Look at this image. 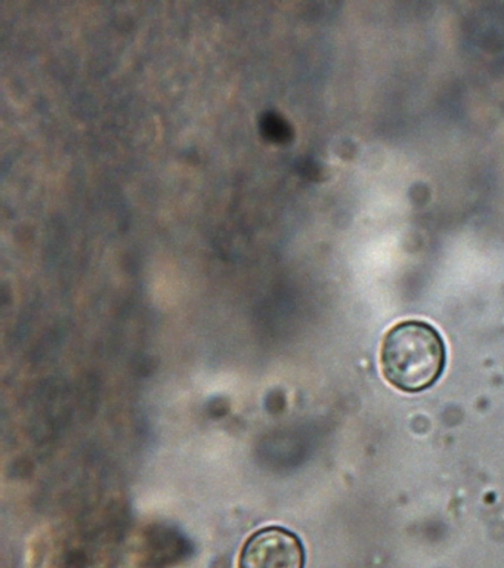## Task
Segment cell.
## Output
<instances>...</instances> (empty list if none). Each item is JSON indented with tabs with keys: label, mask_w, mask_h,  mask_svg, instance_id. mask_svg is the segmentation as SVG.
I'll list each match as a JSON object with an SVG mask.
<instances>
[{
	"label": "cell",
	"mask_w": 504,
	"mask_h": 568,
	"mask_svg": "<svg viewBox=\"0 0 504 568\" xmlns=\"http://www.w3.org/2000/svg\"><path fill=\"white\" fill-rule=\"evenodd\" d=\"M380 362L389 384L405 393H420L444 371V339L431 324L402 322L384 336Z\"/></svg>",
	"instance_id": "1"
},
{
	"label": "cell",
	"mask_w": 504,
	"mask_h": 568,
	"mask_svg": "<svg viewBox=\"0 0 504 568\" xmlns=\"http://www.w3.org/2000/svg\"><path fill=\"white\" fill-rule=\"evenodd\" d=\"M305 549L299 537L281 527L256 531L243 546L238 568H304Z\"/></svg>",
	"instance_id": "2"
}]
</instances>
